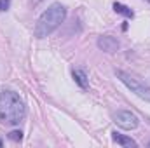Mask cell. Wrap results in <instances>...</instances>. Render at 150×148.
I'll return each instance as SVG.
<instances>
[{
    "mask_svg": "<svg viewBox=\"0 0 150 148\" xmlns=\"http://www.w3.org/2000/svg\"><path fill=\"white\" fill-rule=\"evenodd\" d=\"M26 115V106L23 99L12 92V91H4L0 94V118L7 124H19Z\"/></svg>",
    "mask_w": 150,
    "mask_h": 148,
    "instance_id": "1",
    "label": "cell"
},
{
    "mask_svg": "<svg viewBox=\"0 0 150 148\" xmlns=\"http://www.w3.org/2000/svg\"><path fill=\"white\" fill-rule=\"evenodd\" d=\"M67 18V9L61 4H52L47 11L42 12V16L38 18L37 25H35V37L37 38H44L47 35H51Z\"/></svg>",
    "mask_w": 150,
    "mask_h": 148,
    "instance_id": "2",
    "label": "cell"
},
{
    "mask_svg": "<svg viewBox=\"0 0 150 148\" xmlns=\"http://www.w3.org/2000/svg\"><path fill=\"white\" fill-rule=\"evenodd\" d=\"M117 77L134 92V94H138L142 99H145V101H150V87L149 85H145V84H142L138 78H134L133 75L126 73V72H122V70H119L117 72Z\"/></svg>",
    "mask_w": 150,
    "mask_h": 148,
    "instance_id": "3",
    "label": "cell"
},
{
    "mask_svg": "<svg viewBox=\"0 0 150 148\" xmlns=\"http://www.w3.org/2000/svg\"><path fill=\"white\" fill-rule=\"evenodd\" d=\"M113 120H115V124H117L119 127L127 129V131H131V129H134V127L138 125V117H136L134 113L127 111V110L117 111V113L113 115Z\"/></svg>",
    "mask_w": 150,
    "mask_h": 148,
    "instance_id": "4",
    "label": "cell"
},
{
    "mask_svg": "<svg viewBox=\"0 0 150 148\" xmlns=\"http://www.w3.org/2000/svg\"><path fill=\"white\" fill-rule=\"evenodd\" d=\"M98 47L105 52H115L119 49V42H117V38L110 37V35H103L98 38Z\"/></svg>",
    "mask_w": 150,
    "mask_h": 148,
    "instance_id": "5",
    "label": "cell"
},
{
    "mask_svg": "<svg viewBox=\"0 0 150 148\" xmlns=\"http://www.w3.org/2000/svg\"><path fill=\"white\" fill-rule=\"evenodd\" d=\"M112 140L115 143H119L120 147H126V148H134L136 147V141L134 140H131V138H127V136H124V134H119V132H112Z\"/></svg>",
    "mask_w": 150,
    "mask_h": 148,
    "instance_id": "6",
    "label": "cell"
},
{
    "mask_svg": "<svg viewBox=\"0 0 150 148\" xmlns=\"http://www.w3.org/2000/svg\"><path fill=\"white\" fill-rule=\"evenodd\" d=\"M113 11H115V12H119V14H122V16H126V18H129V19L134 16V12H133L127 5L119 4V2H115V4H113Z\"/></svg>",
    "mask_w": 150,
    "mask_h": 148,
    "instance_id": "7",
    "label": "cell"
},
{
    "mask_svg": "<svg viewBox=\"0 0 150 148\" xmlns=\"http://www.w3.org/2000/svg\"><path fill=\"white\" fill-rule=\"evenodd\" d=\"M74 78L80 87H84V89L87 87V77H86V73L82 70H74Z\"/></svg>",
    "mask_w": 150,
    "mask_h": 148,
    "instance_id": "8",
    "label": "cell"
},
{
    "mask_svg": "<svg viewBox=\"0 0 150 148\" xmlns=\"http://www.w3.org/2000/svg\"><path fill=\"white\" fill-rule=\"evenodd\" d=\"M9 138H11L12 141H21L23 132H21V131H12V132H9Z\"/></svg>",
    "mask_w": 150,
    "mask_h": 148,
    "instance_id": "9",
    "label": "cell"
},
{
    "mask_svg": "<svg viewBox=\"0 0 150 148\" xmlns=\"http://www.w3.org/2000/svg\"><path fill=\"white\" fill-rule=\"evenodd\" d=\"M9 5H11V0H0V12L2 11H7Z\"/></svg>",
    "mask_w": 150,
    "mask_h": 148,
    "instance_id": "10",
    "label": "cell"
},
{
    "mask_svg": "<svg viewBox=\"0 0 150 148\" xmlns=\"http://www.w3.org/2000/svg\"><path fill=\"white\" fill-rule=\"evenodd\" d=\"M0 147H2V141H0Z\"/></svg>",
    "mask_w": 150,
    "mask_h": 148,
    "instance_id": "11",
    "label": "cell"
},
{
    "mask_svg": "<svg viewBox=\"0 0 150 148\" xmlns=\"http://www.w3.org/2000/svg\"><path fill=\"white\" fill-rule=\"evenodd\" d=\"M149 147H150V143H149Z\"/></svg>",
    "mask_w": 150,
    "mask_h": 148,
    "instance_id": "12",
    "label": "cell"
},
{
    "mask_svg": "<svg viewBox=\"0 0 150 148\" xmlns=\"http://www.w3.org/2000/svg\"><path fill=\"white\" fill-rule=\"evenodd\" d=\"M149 2H150V0H149Z\"/></svg>",
    "mask_w": 150,
    "mask_h": 148,
    "instance_id": "13",
    "label": "cell"
}]
</instances>
